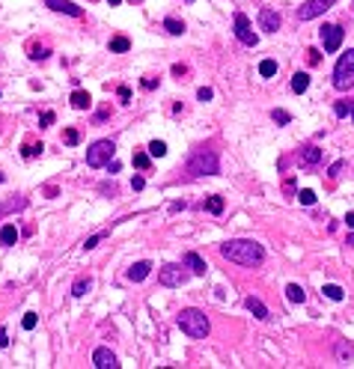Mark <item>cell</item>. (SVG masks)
<instances>
[{
  "instance_id": "obj_1",
  "label": "cell",
  "mask_w": 354,
  "mask_h": 369,
  "mask_svg": "<svg viewBox=\"0 0 354 369\" xmlns=\"http://www.w3.org/2000/svg\"><path fill=\"white\" fill-rule=\"evenodd\" d=\"M220 253H223L229 262H238V265H247V268H253V265H262V259H265V250H262V244H259V241H250V238L223 241V244H220Z\"/></svg>"
},
{
  "instance_id": "obj_2",
  "label": "cell",
  "mask_w": 354,
  "mask_h": 369,
  "mask_svg": "<svg viewBox=\"0 0 354 369\" xmlns=\"http://www.w3.org/2000/svg\"><path fill=\"white\" fill-rule=\"evenodd\" d=\"M185 170H188V176H194V179H200V176H217V173H220V161H217L214 152L197 149V152L191 155V161H188Z\"/></svg>"
},
{
  "instance_id": "obj_3",
  "label": "cell",
  "mask_w": 354,
  "mask_h": 369,
  "mask_svg": "<svg viewBox=\"0 0 354 369\" xmlns=\"http://www.w3.org/2000/svg\"><path fill=\"white\" fill-rule=\"evenodd\" d=\"M176 325H179L182 334H188L191 340H206V337H209V319H206V313H200V310H182L179 319H176Z\"/></svg>"
},
{
  "instance_id": "obj_4",
  "label": "cell",
  "mask_w": 354,
  "mask_h": 369,
  "mask_svg": "<svg viewBox=\"0 0 354 369\" xmlns=\"http://www.w3.org/2000/svg\"><path fill=\"white\" fill-rule=\"evenodd\" d=\"M116 155V143L113 140H95L86 149V164L89 167H107V161H113Z\"/></svg>"
},
{
  "instance_id": "obj_5",
  "label": "cell",
  "mask_w": 354,
  "mask_h": 369,
  "mask_svg": "<svg viewBox=\"0 0 354 369\" xmlns=\"http://www.w3.org/2000/svg\"><path fill=\"white\" fill-rule=\"evenodd\" d=\"M334 86L337 89H352L354 86V51L343 54L334 69Z\"/></svg>"
},
{
  "instance_id": "obj_6",
  "label": "cell",
  "mask_w": 354,
  "mask_h": 369,
  "mask_svg": "<svg viewBox=\"0 0 354 369\" xmlns=\"http://www.w3.org/2000/svg\"><path fill=\"white\" fill-rule=\"evenodd\" d=\"M319 39H322V48H325L328 54H334V51H340V45H343V27H340V24H325V27L319 30Z\"/></svg>"
},
{
  "instance_id": "obj_7",
  "label": "cell",
  "mask_w": 354,
  "mask_h": 369,
  "mask_svg": "<svg viewBox=\"0 0 354 369\" xmlns=\"http://www.w3.org/2000/svg\"><path fill=\"white\" fill-rule=\"evenodd\" d=\"M235 36H238V42L247 45V48H256V45H259V36L253 33L247 15H241V12H235Z\"/></svg>"
},
{
  "instance_id": "obj_8",
  "label": "cell",
  "mask_w": 354,
  "mask_h": 369,
  "mask_svg": "<svg viewBox=\"0 0 354 369\" xmlns=\"http://www.w3.org/2000/svg\"><path fill=\"white\" fill-rule=\"evenodd\" d=\"M158 280H161V286H185L188 271H185V265H164L158 271Z\"/></svg>"
},
{
  "instance_id": "obj_9",
  "label": "cell",
  "mask_w": 354,
  "mask_h": 369,
  "mask_svg": "<svg viewBox=\"0 0 354 369\" xmlns=\"http://www.w3.org/2000/svg\"><path fill=\"white\" fill-rule=\"evenodd\" d=\"M334 3H337V0H307V3L298 9V18H301V21H313V18H319L322 12H328Z\"/></svg>"
},
{
  "instance_id": "obj_10",
  "label": "cell",
  "mask_w": 354,
  "mask_h": 369,
  "mask_svg": "<svg viewBox=\"0 0 354 369\" xmlns=\"http://www.w3.org/2000/svg\"><path fill=\"white\" fill-rule=\"evenodd\" d=\"M92 367L95 369H119V361L110 349H95L92 352Z\"/></svg>"
},
{
  "instance_id": "obj_11",
  "label": "cell",
  "mask_w": 354,
  "mask_h": 369,
  "mask_svg": "<svg viewBox=\"0 0 354 369\" xmlns=\"http://www.w3.org/2000/svg\"><path fill=\"white\" fill-rule=\"evenodd\" d=\"M259 27H262L265 33H277V30H280V15H277L274 9H262V12H259Z\"/></svg>"
},
{
  "instance_id": "obj_12",
  "label": "cell",
  "mask_w": 354,
  "mask_h": 369,
  "mask_svg": "<svg viewBox=\"0 0 354 369\" xmlns=\"http://www.w3.org/2000/svg\"><path fill=\"white\" fill-rule=\"evenodd\" d=\"M54 12H63V15H71V18H83V9L80 6H74V3H69V0H45Z\"/></svg>"
},
{
  "instance_id": "obj_13",
  "label": "cell",
  "mask_w": 354,
  "mask_h": 369,
  "mask_svg": "<svg viewBox=\"0 0 354 369\" xmlns=\"http://www.w3.org/2000/svg\"><path fill=\"white\" fill-rule=\"evenodd\" d=\"M149 271H152V262H134V265L125 271V277H128L131 283H140V280L149 277Z\"/></svg>"
},
{
  "instance_id": "obj_14",
  "label": "cell",
  "mask_w": 354,
  "mask_h": 369,
  "mask_svg": "<svg viewBox=\"0 0 354 369\" xmlns=\"http://www.w3.org/2000/svg\"><path fill=\"white\" fill-rule=\"evenodd\" d=\"M18 235H21L18 226H15V223H6V226L0 229V244H3V247H15V244H18Z\"/></svg>"
},
{
  "instance_id": "obj_15",
  "label": "cell",
  "mask_w": 354,
  "mask_h": 369,
  "mask_svg": "<svg viewBox=\"0 0 354 369\" xmlns=\"http://www.w3.org/2000/svg\"><path fill=\"white\" fill-rule=\"evenodd\" d=\"M244 307H247V310H250V313H253V316H256L259 322H265V319H271V313H268V307H265V304H262L259 298H247V301H244Z\"/></svg>"
},
{
  "instance_id": "obj_16",
  "label": "cell",
  "mask_w": 354,
  "mask_h": 369,
  "mask_svg": "<svg viewBox=\"0 0 354 369\" xmlns=\"http://www.w3.org/2000/svg\"><path fill=\"white\" fill-rule=\"evenodd\" d=\"M69 101H71V107H74V110H89V104H92V98H89V92H86V89H74Z\"/></svg>"
},
{
  "instance_id": "obj_17",
  "label": "cell",
  "mask_w": 354,
  "mask_h": 369,
  "mask_svg": "<svg viewBox=\"0 0 354 369\" xmlns=\"http://www.w3.org/2000/svg\"><path fill=\"white\" fill-rule=\"evenodd\" d=\"M307 89H310V74H307V72H295V74H292V92L301 95V92H307Z\"/></svg>"
},
{
  "instance_id": "obj_18",
  "label": "cell",
  "mask_w": 354,
  "mask_h": 369,
  "mask_svg": "<svg viewBox=\"0 0 354 369\" xmlns=\"http://www.w3.org/2000/svg\"><path fill=\"white\" fill-rule=\"evenodd\" d=\"M185 265H188L197 277H203V274H206V262H203V256H200V253H188V256H185Z\"/></svg>"
},
{
  "instance_id": "obj_19",
  "label": "cell",
  "mask_w": 354,
  "mask_h": 369,
  "mask_svg": "<svg viewBox=\"0 0 354 369\" xmlns=\"http://www.w3.org/2000/svg\"><path fill=\"white\" fill-rule=\"evenodd\" d=\"M286 298H289L292 304H304V301H307V292H304V286L289 283V286H286Z\"/></svg>"
},
{
  "instance_id": "obj_20",
  "label": "cell",
  "mask_w": 354,
  "mask_h": 369,
  "mask_svg": "<svg viewBox=\"0 0 354 369\" xmlns=\"http://www.w3.org/2000/svg\"><path fill=\"white\" fill-rule=\"evenodd\" d=\"M301 161L304 164H319L322 161V149L319 146H304L301 149Z\"/></svg>"
},
{
  "instance_id": "obj_21",
  "label": "cell",
  "mask_w": 354,
  "mask_h": 369,
  "mask_svg": "<svg viewBox=\"0 0 354 369\" xmlns=\"http://www.w3.org/2000/svg\"><path fill=\"white\" fill-rule=\"evenodd\" d=\"M164 30H167L170 36H182V33H185V21H179V18H164Z\"/></svg>"
},
{
  "instance_id": "obj_22",
  "label": "cell",
  "mask_w": 354,
  "mask_h": 369,
  "mask_svg": "<svg viewBox=\"0 0 354 369\" xmlns=\"http://www.w3.org/2000/svg\"><path fill=\"white\" fill-rule=\"evenodd\" d=\"M322 295H325V298H331V301H343V298H346L343 286H337V283H328V286L322 289Z\"/></svg>"
},
{
  "instance_id": "obj_23",
  "label": "cell",
  "mask_w": 354,
  "mask_h": 369,
  "mask_svg": "<svg viewBox=\"0 0 354 369\" xmlns=\"http://www.w3.org/2000/svg\"><path fill=\"white\" fill-rule=\"evenodd\" d=\"M128 48H131V42H128L125 36H113V39H110V51H113V54H125Z\"/></svg>"
},
{
  "instance_id": "obj_24",
  "label": "cell",
  "mask_w": 354,
  "mask_h": 369,
  "mask_svg": "<svg viewBox=\"0 0 354 369\" xmlns=\"http://www.w3.org/2000/svg\"><path fill=\"white\" fill-rule=\"evenodd\" d=\"M259 74L262 77H274L277 74V60H262L259 63Z\"/></svg>"
},
{
  "instance_id": "obj_25",
  "label": "cell",
  "mask_w": 354,
  "mask_h": 369,
  "mask_svg": "<svg viewBox=\"0 0 354 369\" xmlns=\"http://www.w3.org/2000/svg\"><path fill=\"white\" fill-rule=\"evenodd\" d=\"M42 149H45L42 143H24V149H21V155H24L27 161H33L36 155H42Z\"/></svg>"
},
{
  "instance_id": "obj_26",
  "label": "cell",
  "mask_w": 354,
  "mask_h": 369,
  "mask_svg": "<svg viewBox=\"0 0 354 369\" xmlns=\"http://www.w3.org/2000/svg\"><path fill=\"white\" fill-rule=\"evenodd\" d=\"M149 155H152V158H164V155H167V143H164V140H152V143H149Z\"/></svg>"
},
{
  "instance_id": "obj_27",
  "label": "cell",
  "mask_w": 354,
  "mask_h": 369,
  "mask_svg": "<svg viewBox=\"0 0 354 369\" xmlns=\"http://www.w3.org/2000/svg\"><path fill=\"white\" fill-rule=\"evenodd\" d=\"M206 212L220 215V212H223V197H209V200H206Z\"/></svg>"
},
{
  "instance_id": "obj_28",
  "label": "cell",
  "mask_w": 354,
  "mask_h": 369,
  "mask_svg": "<svg viewBox=\"0 0 354 369\" xmlns=\"http://www.w3.org/2000/svg\"><path fill=\"white\" fill-rule=\"evenodd\" d=\"M152 164V155H146V152H134V167L137 170H146Z\"/></svg>"
},
{
  "instance_id": "obj_29",
  "label": "cell",
  "mask_w": 354,
  "mask_h": 369,
  "mask_svg": "<svg viewBox=\"0 0 354 369\" xmlns=\"http://www.w3.org/2000/svg\"><path fill=\"white\" fill-rule=\"evenodd\" d=\"M89 286H92L89 280H77V283L71 286V295H74V298H83V295L89 292Z\"/></svg>"
},
{
  "instance_id": "obj_30",
  "label": "cell",
  "mask_w": 354,
  "mask_h": 369,
  "mask_svg": "<svg viewBox=\"0 0 354 369\" xmlns=\"http://www.w3.org/2000/svg\"><path fill=\"white\" fill-rule=\"evenodd\" d=\"M352 101H337V104H334V113H337V116H349V113H352Z\"/></svg>"
},
{
  "instance_id": "obj_31",
  "label": "cell",
  "mask_w": 354,
  "mask_h": 369,
  "mask_svg": "<svg viewBox=\"0 0 354 369\" xmlns=\"http://www.w3.org/2000/svg\"><path fill=\"white\" fill-rule=\"evenodd\" d=\"M48 54H51V51H48L45 45H33V48H30V57H33V60H45Z\"/></svg>"
},
{
  "instance_id": "obj_32",
  "label": "cell",
  "mask_w": 354,
  "mask_h": 369,
  "mask_svg": "<svg viewBox=\"0 0 354 369\" xmlns=\"http://www.w3.org/2000/svg\"><path fill=\"white\" fill-rule=\"evenodd\" d=\"M271 119L280 122V125H289V122H292V116H289L286 110H271Z\"/></svg>"
},
{
  "instance_id": "obj_33",
  "label": "cell",
  "mask_w": 354,
  "mask_h": 369,
  "mask_svg": "<svg viewBox=\"0 0 354 369\" xmlns=\"http://www.w3.org/2000/svg\"><path fill=\"white\" fill-rule=\"evenodd\" d=\"M36 322H39V316H36V313H27V316L21 319V328H24V331H33Z\"/></svg>"
},
{
  "instance_id": "obj_34",
  "label": "cell",
  "mask_w": 354,
  "mask_h": 369,
  "mask_svg": "<svg viewBox=\"0 0 354 369\" xmlns=\"http://www.w3.org/2000/svg\"><path fill=\"white\" fill-rule=\"evenodd\" d=\"M197 98H200V101H212V98H214V89H212V86H203V89H197Z\"/></svg>"
},
{
  "instance_id": "obj_35",
  "label": "cell",
  "mask_w": 354,
  "mask_h": 369,
  "mask_svg": "<svg viewBox=\"0 0 354 369\" xmlns=\"http://www.w3.org/2000/svg\"><path fill=\"white\" fill-rule=\"evenodd\" d=\"M54 119H57V116H54V110H45V113L39 116V122H42V128H51V125H54Z\"/></svg>"
},
{
  "instance_id": "obj_36",
  "label": "cell",
  "mask_w": 354,
  "mask_h": 369,
  "mask_svg": "<svg viewBox=\"0 0 354 369\" xmlns=\"http://www.w3.org/2000/svg\"><path fill=\"white\" fill-rule=\"evenodd\" d=\"M298 200H301L304 206H313V203H316V194H313V191H301V194H298Z\"/></svg>"
},
{
  "instance_id": "obj_37",
  "label": "cell",
  "mask_w": 354,
  "mask_h": 369,
  "mask_svg": "<svg viewBox=\"0 0 354 369\" xmlns=\"http://www.w3.org/2000/svg\"><path fill=\"white\" fill-rule=\"evenodd\" d=\"M101 238H104V232H98V235H92V238H86V244H83V247H86V250H95V247L101 244Z\"/></svg>"
},
{
  "instance_id": "obj_38",
  "label": "cell",
  "mask_w": 354,
  "mask_h": 369,
  "mask_svg": "<svg viewBox=\"0 0 354 369\" xmlns=\"http://www.w3.org/2000/svg\"><path fill=\"white\" fill-rule=\"evenodd\" d=\"M77 140H80V134H77L74 128H66V143H71V146H74Z\"/></svg>"
},
{
  "instance_id": "obj_39",
  "label": "cell",
  "mask_w": 354,
  "mask_h": 369,
  "mask_svg": "<svg viewBox=\"0 0 354 369\" xmlns=\"http://www.w3.org/2000/svg\"><path fill=\"white\" fill-rule=\"evenodd\" d=\"M343 167H346V164H343V161H337V164L331 167V173H328V176H331V179H340V173H343Z\"/></svg>"
},
{
  "instance_id": "obj_40",
  "label": "cell",
  "mask_w": 354,
  "mask_h": 369,
  "mask_svg": "<svg viewBox=\"0 0 354 369\" xmlns=\"http://www.w3.org/2000/svg\"><path fill=\"white\" fill-rule=\"evenodd\" d=\"M131 188H134V191H143V188H146V179H143V176H134V179H131Z\"/></svg>"
},
{
  "instance_id": "obj_41",
  "label": "cell",
  "mask_w": 354,
  "mask_h": 369,
  "mask_svg": "<svg viewBox=\"0 0 354 369\" xmlns=\"http://www.w3.org/2000/svg\"><path fill=\"white\" fill-rule=\"evenodd\" d=\"M140 86H143V89H155V86H158V80H155V77H143V80H140Z\"/></svg>"
},
{
  "instance_id": "obj_42",
  "label": "cell",
  "mask_w": 354,
  "mask_h": 369,
  "mask_svg": "<svg viewBox=\"0 0 354 369\" xmlns=\"http://www.w3.org/2000/svg\"><path fill=\"white\" fill-rule=\"evenodd\" d=\"M116 95H119V101H128V98H131V89H128V86H119Z\"/></svg>"
},
{
  "instance_id": "obj_43",
  "label": "cell",
  "mask_w": 354,
  "mask_h": 369,
  "mask_svg": "<svg viewBox=\"0 0 354 369\" xmlns=\"http://www.w3.org/2000/svg\"><path fill=\"white\" fill-rule=\"evenodd\" d=\"M354 355V349L352 346H346V343H343V346H340V358H352Z\"/></svg>"
},
{
  "instance_id": "obj_44",
  "label": "cell",
  "mask_w": 354,
  "mask_h": 369,
  "mask_svg": "<svg viewBox=\"0 0 354 369\" xmlns=\"http://www.w3.org/2000/svg\"><path fill=\"white\" fill-rule=\"evenodd\" d=\"M9 346V334H6V328H0V349H6Z\"/></svg>"
},
{
  "instance_id": "obj_45",
  "label": "cell",
  "mask_w": 354,
  "mask_h": 369,
  "mask_svg": "<svg viewBox=\"0 0 354 369\" xmlns=\"http://www.w3.org/2000/svg\"><path fill=\"white\" fill-rule=\"evenodd\" d=\"M307 54H310V63H319V57H322V54H319V51H316V48H310V51H307Z\"/></svg>"
},
{
  "instance_id": "obj_46",
  "label": "cell",
  "mask_w": 354,
  "mask_h": 369,
  "mask_svg": "<svg viewBox=\"0 0 354 369\" xmlns=\"http://www.w3.org/2000/svg\"><path fill=\"white\" fill-rule=\"evenodd\" d=\"M185 72H188V69H185V66H179V63H176V66H173V74H179V77H182V74H185Z\"/></svg>"
},
{
  "instance_id": "obj_47",
  "label": "cell",
  "mask_w": 354,
  "mask_h": 369,
  "mask_svg": "<svg viewBox=\"0 0 354 369\" xmlns=\"http://www.w3.org/2000/svg\"><path fill=\"white\" fill-rule=\"evenodd\" d=\"M346 223H349V226L354 229V212H349V215H346Z\"/></svg>"
},
{
  "instance_id": "obj_48",
  "label": "cell",
  "mask_w": 354,
  "mask_h": 369,
  "mask_svg": "<svg viewBox=\"0 0 354 369\" xmlns=\"http://www.w3.org/2000/svg\"><path fill=\"white\" fill-rule=\"evenodd\" d=\"M107 3H110V6H119V3H122V0H107Z\"/></svg>"
},
{
  "instance_id": "obj_49",
  "label": "cell",
  "mask_w": 354,
  "mask_h": 369,
  "mask_svg": "<svg viewBox=\"0 0 354 369\" xmlns=\"http://www.w3.org/2000/svg\"><path fill=\"white\" fill-rule=\"evenodd\" d=\"M131 3H140V0H131Z\"/></svg>"
},
{
  "instance_id": "obj_50",
  "label": "cell",
  "mask_w": 354,
  "mask_h": 369,
  "mask_svg": "<svg viewBox=\"0 0 354 369\" xmlns=\"http://www.w3.org/2000/svg\"><path fill=\"white\" fill-rule=\"evenodd\" d=\"M352 116H354V107H352Z\"/></svg>"
},
{
  "instance_id": "obj_51",
  "label": "cell",
  "mask_w": 354,
  "mask_h": 369,
  "mask_svg": "<svg viewBox=\"0 0 354 369\" xmlns=\"http://www.w3.org/2000/svg\"><path fill=\"white\" fill-rule=\"evenodd\" d=\"M188 3H191V0H188Z\"/></svg>"
}]
</instances>
